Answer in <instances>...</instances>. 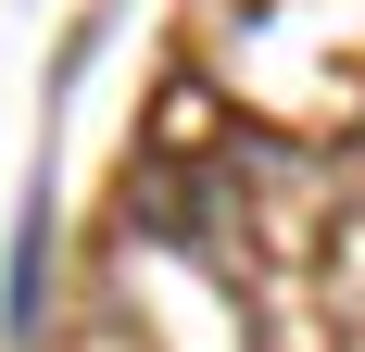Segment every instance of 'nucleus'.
<instances>
[{"mask_svg":"<svg viewBox=\"0 0 365 352\" xmlns=\"http://www.w3.org/2000/svg\"><path fill=\"white\" fill-rule=\"evenodd\" d=\"M38 277H51V227L26 214V227H13V340L38 327Z\"/></svg>","mask_w":365,"mask_h":352,"instance_id":"1","label":"nucleus"}]
</instances>
